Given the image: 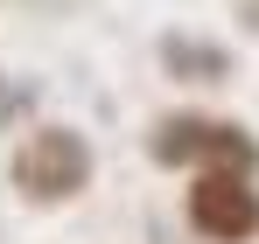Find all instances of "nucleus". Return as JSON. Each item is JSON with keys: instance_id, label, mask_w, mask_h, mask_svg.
Wrapping results in <instances>:
<instances>
[{"instance_id": "obj_1", "label": "nucleus", "mask_w": 259, "mask_h": 244, "mask_svg": "<svg viewBox=\"0 0 259 244\" xmlns=\"http://www.w3.org/2000/svg\"><path fill=\"white\" fill-rule=\"evenodd\" d=\"M91 174H98V154H91V140L77 126H28L21 133V147H14V189L28 196V203H77L91 189Z\"/></svg>"}, {"instance_id": "obj_2", "label": "nucleus", "mask_w": 259, "mask_h": 244, "mask_svg": "<svg viewBox=\"0 0 259 244\" xmlns=\"http://www.w3.org/2000/svg\"><path fill=\"white\" fill-rule=\"evenodd\" d=\"M154 161L161 167H182V174H203V167H245L259 174V140L231 119H210V112H168L154 126Z\"/></svg>"}, {"instance_id": "obj_3", "label": "nucleus", "mask_w": 259, "mask_h": 244, "mask_svg": "<svg viewBox=\"0 0 259 244\" xmlns=\"http://www.w3.org/2000/svg\"><path fill=\"white\" fill-rule=\"evenodd\" d=\"M189 230L203 244H252L259 237V181L245 167H203L182 189Z\"/></svg>"}, {"instance_id": "obj_4", "label": "nucleus", "mask_w": 259, "mask_h": 244, "mask_svg": "<svg viewBox=\"0 0 259 244\" xmlns=\"http://www.w3.org/2000/svg\"><path fill=\"white\" fill-rule=\"evenodd\" d=\"M161 70L182 84H224L231 77V56L203 35H161Z\"/></svg>"}]
</instances>
